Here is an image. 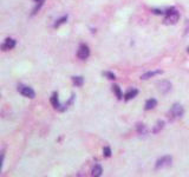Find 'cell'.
Returning <instances> with one entry per match:
<instances>
[{
    "mask_svg": "<svg viewBox=\"0 0 189 177\" xmlns=\"http://www.w3.org/2000/svg\"><path fill=\"white\" fill-rule=\"evenodd\" d=\"M50 102H51L52 106H53L56 110L63 111V105L60 104V102L58 99V93H57V92H53V93H52V96H51V98H50Z\"/></svg>",
    "mask_w": 189,
    "mask_h": 177,
    "instance_id": "7",
    "label": "cell"
},
{
    "mask_svg": "<svg viewBox=\"0 0 189 177\" xmlns=\"http://www.w3.org/2000/svg\"><path fill=\"white\" fill-rule=\"evenodd\" d=\"M164 124H166L164 121H161V119H160V121H157L156 124H155V126L153 128V133H158L160 132V131L164 128Z\"/></svg>",
    "mask_w": 189,
    "mask_h": 177,
    "instance_id": "12",
    "label": "cell"
},
{
    "mask_svg": "<svg viewBox=\"0 0 189 177\" xmlns=\"http://www.w3.org/2000/svg\"><path fill=\"white\" fill-rule=\"evenodd\" d=\"M178 19H180V13L174 7H170V8L166 10V18L163 20L166 25H174L178 22Z\"/></svg>",
    "mask_w": 189,
    "mask_h": 177,
    "instance_id": "1",
    "label": "cell"
},
{
    "mask_svg": "<svg viewBox=\"0 0 189 177\" xmlns=\"http://www.w3.org/2000/svg\"><path fill=\"white\" fill-rule=\"evenodd\" d=\"M72 83H73V85H76L77 88H80V86H83V84H84V78L82 77V76H75V77H72Z\"/></svg>",
    "mask_w": 189,
    "mask_h": 177,
    "instance_id": "13",
    "label": "cell"
},
{
    "mask_svg": "<svg viewBox=\"0 0 189 177\" xmlns=\"http://www.w3.org/2000/svg\"><path fill=\"white\" fill-rule=\"evenodd\" d=\"M17 45V42L13 38H6L4 44L1 45V50L2 51H8V50H13Z\"/></svg>",
    "mask_w": 189,
    "mask_h": 177,
    "instance_id": "6",
    "label": "cell"
},
{
    "mask_svg": "<svg viewBox=\"0 0 189 177\" xmlns=\"http://www.w3.org/2000/svg\"><path fill=\"white\" fill-rule=\"evenodd\" d=\"M137 95H138V90H137V88H130V90H128L127 93L124 95V100L128 102V100L133 99Z\"/></svg>",
    "mask_w": 189,
    "mask_h": 177,
    "instance_id": "10",
    "label": "cell"
},
{
    "mask_svg": "<svg viewBox=\"0 0 189 177\" xmlns=\"http://www.w3.org/2000/svg\"><path fill=\"white\" fill-rule=\"evenodd\" d=\"M158 90L161 91V93L166 95V93H168L171 90V84L168 80H163V82L158 83Z\"/></svg>",
    "mask_w": 189,
    "mask_h": 177,
    "instance_id": "8",
    "label": "cell"
},
{
    "mask_svg": "<svg viewBox=\"0 0 189 177\" xmlns=\"http://www.w3.org/2000/svg\"><path fill=\"white\" fill-rule=\"evenodd\" d=\"M111 149L109 148V146H105L104 149H103V156L104 157H110L111 156Z\"/></svg>",
    "mask_w": 189,
    "mask_h": 177,
    "instance_id": "19",
    "label": "cell"
},
{
    "mask_svg": "<svg viewBox=\"0 0 189 177\" xmlns=\"http://www.w3.org/2000/svg\"><path fill=\"white\" fill-rule=\"evenodd\" d=\"M171 162H173V158L171 156L166 155V156H162L161 158H158L156 161V164H155V169H162V168H167V166L171 165Z\"/></svg>",
    "mask_w": 189,
    "mask_h": 177,
    "instance_id": "4",
    "label": "cell"
},
{
    "mask_svg": "<svg viewBox=\"0 0 189 177\" xmlns=\"http://www.w3.org/2000/svg\"><path fill=\"white\" fill-rule=\"evenodd\" d=\"M163 73V71L162 70H154V71H148V72H145L143 73L142 76H141V79L142 80H147V79H149V78H153L157 76V75H162Z\"/></svg>",
    "mask_w": 189,
    "mask_h": 177,
    "instance_id": "9",
    "label": "cell"
},
{
    "mask_svg": "<svg viewBox=\"0 0 189 177\" xmlns=\"http://www.w3.org/2000/svg\"><path fill=\"white\" fill-rule=\"evenodd\" d=\"M90 55V48L89 46L86 44H80L79 47H78V51H77V57L79 59L82 60H85L88 59Z\"/></svg>",
    "mask_w": 189,
    "mask_h": 177,
    "instance_id": "5",
    "label": "cell"
},
{
    "mask_svg": "<svg viewBox=\"0 0 189 177\" xmlns=\"http://www.w3.org/2000/svg\"><path fill=\"white\" fill-rule=\"evenodd\" d=\"M187 51H188V53H189V46H188V48H187Z\"/></svg>",
    "mask_w": 189,
    "mask_h": 177,
    "instance_id": "22",
    "label": "cell"
},
{
    "mask_svg": "<svg viewBox=\"0 0 189 177\" xmlns=\"http://www.w3.org/2000/svg\"><path fill=\"white\" fill-rule=\"evenodd\" d=\"M156 105H157V100H156L155 98H150V99H148L147 102H145L144 109L147 111L153 110L154 108H156Z\"/></svg>",
    "mask_w": 189,
    "mask_h": 177,
    "instance_id": "11",
    "label": "cell"
},
{
    "mask_svg": "<svg viewBox=\"0 0 189 177\" xmlns=\"http://www.w3.org/2000/svg\"><path fill=\"white\" fill-rule=\"evenodd\" d=\"M67 22V15H64V17H62L60 19H58L56 22H55V25H53V27L55 28H58L60 25H63V24H65Z\"/></svg>",
    "mask_w": 189,
    "mask_h": 177,
    "instance_id": "17",
    "label": "cell"
},
{
    "mask_svg": "<svg viewBox=\"0 0 189 177\" xmlns=\"http://www.w3.org/2000/svg\"><path fill=\"white\" fill-rule=\"evenodd\" d=\"M189 32V25H188V27H187V30H186V33H188Z\"/></svg>",
    "mask_w": 189,
    "mask_h": 177,
    "instance_id": "21",
    "label": "cell"
},
{
    "mask_svg": "<svg viewBox=\"0 0 189 177\" xmlns=\"http://www.w3.org/2000/svg\"><path fill=\"white\" fill-rule=\"evenodd\" d=\"M34 1H35V2H44L45 0H34Z\"/></svg>",
    "mask_w": 189,
    "mask_h": 177,
    "instance_id": "20",
    "label": "cell"
},
{
    "mask_svg": "<svg viewBox=\"0 0 189 177\" xmlns=\"http://www.w3.org/2000/svg\"><path fill=\"white\" fill-rule=\"evenodd\" d=\"M112 91H113V93L116 95V97H117V99H122L123 98V93H122V90L121 88L117 85V84H115V85H112Z\"/></svg>",
    "mask_w": 189,
    "mask_h": 177,
    "instance_id": "14",
    "label": "cell"
},
{
    "mask_svg": "<svg viewBox=\"0 0 189 177\" xmlns=\"http://www.w3.org/2000/svg\"><path fill=\"white\" fill-rule=\"evenodd\" d=\"M102 172H103V169H102V166L100 164H96V165L93 166V169H92V176H100Z\"/></svg>",
    "mask_w": 189,
    "mask_h": 177,
    "instance_id": "16",
    "label": "cell"
},
{
    "mask_svg": "<svg viewBox=\"0 0 189 177\" xmlns=\"http://www.w3.org/2000/svg\"><path fill=\"white\" fill-rule=\"evenodd\" d=\"M102 75H103L105 78L110 79V80H115V79H116V75H115L113 72H110V71H104Z\"/></svg>",
    "mask_w": 189,
    "mask_h": 177,
    "instance_id": "18",
    "label": "cell"
},
{
    "mask_svg": "<svg viewBox=\"0 0 189 177\" xmlns=\"http://www.w3.org/2000/svg\"><path fill=\"white\" fill-rule=\"evenodd\" d=\"M183 113H184L183 106L181 104L176 103L170 108V110L168 111V118H169V121H175L177 118H181L183 116Z\"/></svg>",
    "mask_w": 189,
    "mask_h": 177,
    "instance_id": "2",
    "label": "cell"
},
{
    "mask_svg": "<svg viewBox=\"0 0 189 177\" xmlns=\"http://www.w3.org/2000/svg\"><path fill=\"white\" fill-rule=\"evenodd\" d=\"M18 92L24 96V97H26V98H34L35 97V92H34V90L32 88H30V86H26V85H22V84H19L18 85Z\"/></svg>",
    "mask_w": 189,
    "mask_h": 177,
    "instance_id": "3",
    "label": "cell"
},
{
    "mask_svg": "<svg viewBox=\"0 0 189 177\" xmlns=\"http://www.w3.org/2000/svg\"><path fill=\"white\" fill-rule=\"evenodd\" d=\"M136 130H137V132L140 133V135H145V133L148 132L147 126H145L144 124H142V123H138L136 125Z\"/></svg>",
    "mask_w": 189,
    "mask_h": 177,
    "instance_id": "15",
    "label": "cell"
}]
</instances>
